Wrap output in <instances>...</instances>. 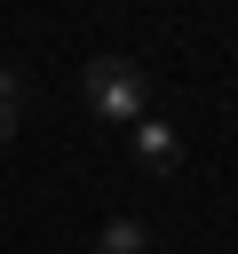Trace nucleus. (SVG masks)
Wrapping results in <instances>:
<instances>
[{"instance_id":"nucleus-1","label":"nucleus","mask_w":238,"mask_h":254,"mask_svg":"<svg viewBox=\"0 0 238 254\" xmlns=\"http://www.w3.org/2000/svg\"><path fill=\"white\" fill-rule=\"evenodd\" d=\"M79 95H87V111H95V119L135 127V119H143V103H151V79H143V64H127V56H95V64L79 71Z\"/></svg>"},{"instance_id":"nucleus-2","label":"nucleus","mask_w":238,"mask_h":254,"mask_svg":"<svg viewBox=\"0 0 238 254\" xmlns=\"http://www.w3.org/2000/svg\"><path fill=\"white\" fill-rule=\"evenodd\" d=\"M175 159H182V135L143 111V119H135V167H143V175H175Z\"/></svg>"},{"instance_id":"nucleus-3","label":"nucleus","mask_w":238,"mask_h":254,"mask_svg":"<svg viewBox=\"0 0 238 254\" xmlns=\"http://www.w3.org/2000/svg\"><path fill=\"white\" fill-rule=\"evenodd\" d=\"M103 254H151V222L111 214V222H103Z\"/></svg>"},{"instance_id":"nucleus-4","label":"nucleus","mask_w":238,"mask_h":254,"mask_svg":"<svg viewBox=\"0 0 238 254\" xmlns=\"http://www.w3.org/2000/svg\"><path fill=\"white\" fill-rule=\"evenodd\" d=\"M24 95H32V87H24V71H16V64H0V143L24 127Z\"/></svg>"}]
</instances>
